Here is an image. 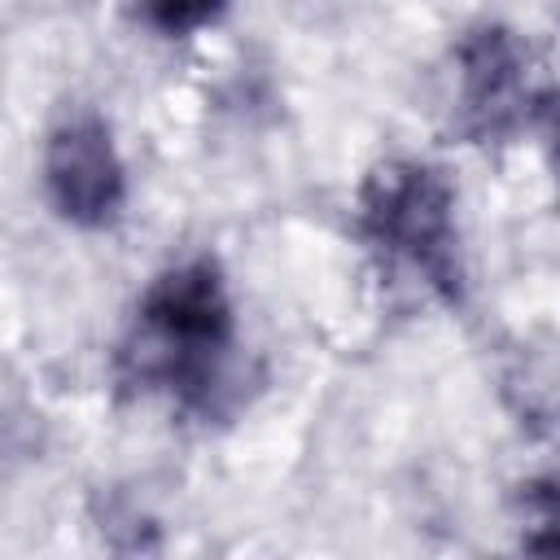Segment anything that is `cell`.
I'll use <instances>...</instances> for the list:
<instances>
[{
  "mask_svg": "<svg viewBox=\"0 0 560 560\" xmlns=\"http://www.w3.org/2000/svg\"><path fill=\"white\" fill-rule=\"evenodd\" d=\"M236 350V302L210 254L162 267L118 341V376L175 407H210Z\"/></svg>",
  "mask_w": 560,
  "mask_h": 560,
  "instance_id": "1",
  "label": "cell"
},
{
  "mask_svg": "<svg viewBox=\"0 0 560 560\" xmlns=\"http://www.w3.org/2000/svg\"><path fill=\"white\" fill-rule=\"evenodd\" d=\"M359 241L381 267L407 276L429 298L464 302V249L451 179L420 158H389L368 171L354 197Z\"/></svg>",
  "mask_w": 560,
  "mask_h": 560,
  "instance_id": "2",
  "label": "cell"
},
{
  "mask_svg": "<svg viewBox=\"0 0 560 560\" xmlns=\"http://www.w3.org/2000/svg\"><path fill=\"white\" fill-rule=\"evenodd\" d=\"M44 192L61 223L79 232L114 228L127 206V166L101 114H66L44 140Z\"/></svg>",
  "mask_w": 560,
  "mask_h": 560,
  "instance_id": "3",
  "label": "cell"
},
{
  "mask_svg": "<svg viewBox=\"0 0 560 560\" xmlns=\"http://www.w3.org/2000/svg\"><path fill=\"white\" fill-rule=\"evenodd\" d=\"M529 57L516 31L499 22L468 26L455 44V114L459 131L490 144L516 136L534 118Z\"/></svg>",
  "mask_w": 560,
  "mask_h": 560,
  "instance_id": "4",
  "label": "cell"
},
{
  "mask_svg": "<svg viewBox=\"0 0 560 560\" xmlns=\"http://www.w3.org/2000/svg\"><path fill=\"white\" fill-rule=\"evenodd\" d=\"M521 547L560 556V477L521 486Z\"/></svg>",
  "mask_w": 560,
  "mask_h": 560,
  "instance_id": "5",
  "label": "cell"
},
{
  "mask_svg": "<svg viewBox=\"0 0 560 560\" xmlns=\"http://www.w3.org/2000/svg\"><path fill=\"white\" fill-rule=\"evenodd\" d=\"M140 4H144V22L162 35H197L214 26L228 9V0H140Z\"/></svg>",
  "mask_w": 560,
  "mask_h": 560,
  "instance_id": "6",
  "label": "cell"
},
{
  "mask_svg": "<svg viewBox=\"0 0 560 560\" xmlns=\"http://www.w3.org/2000/svg\"><path fill=\"white\" fill-rule=\"evenodd\" d=\"M534 122H538V131H542L547 166H551V175L560 179V88L547 92V96L534 105Z\"/></svg>",
  "mask_w": 560,
  "mask_h": 560,
  "instance_id": "7",
  "label": "cell"
}]
</instances>
